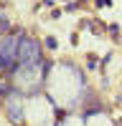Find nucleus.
I'll return each instance as SVG.
<instances>
[{
  "mask_svg": "<svg viewBox=\"0 0 122 126\" xmlns=\"http://www.w3.org/2000/svg\"><path fill=\"white\" fill-rule=\"evenodd\" d=\"M41 61H43V56H41V43L33 38H20L18 43V56H15V66L20 71H30L41 66Z\"/></svg>",
  "mask_w": 122,
  "mask_h": 126,
  "instance_id": "f257e3e1",
  "label": "nucleus"
},
{
  "mask_svg": "<svg viewBox=\"0 0 122 126\" xmlns=\"http://www.w3.org/2000/svg\"><path fill=\"white\" fill-rule=\"evenodd\" d=\"M5 109H8V116H10V121H13V124H23V109H20L18 93L5 96Z\"/></svg>",
  "mask_w": 122,
  "mask_h": 126,
  "instance_id": "f03ea898",
  "label": "nucleus"
},
{
  "mask_svg": "<svg viewBox=\"0 0 122 126\" xmlns=\"http://www.w3.org/2000/svg\"><path fill=\"white\" fill-rule=\"evenodd\" d=\"M64 119H66V111H56V126L64 124Z\"/></svg>",
  "mask_w": 122,
  "mask_h": 126,
  "instance_id": "7ed1b4c3",
  "label": "nucleus"
},
{
  "mask_svg": "<svg viewBox=\"0 0 122 126\" xmlns=\"http://www.w3.org/2000/svg\"><path fill=\"white\" fill-rule=\"evenodd\" d=\"M46 48H56V38H46Z\"/></svg>",
  "mask_w": 122,
  "mask_h": 126,
  "instance_id": "20e7f679",
  "label": "nucleus"
}]
</instances>
